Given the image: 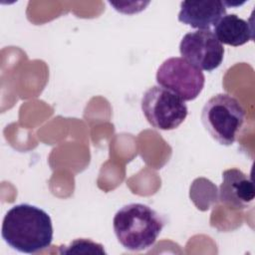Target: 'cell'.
Listing matches in <instances>:
<instances>
[{
	"instance_id": "obj_1",
	"label": "cell",
	"mask_w": 255,
	"mask_h": 255,
	"mask_svg": "<svg viewBox=\"0 0 255 255\" xmlns=\"http://www.w3.org/2000/svg\"><path fill=\"white\" fill-rule=\"evenodd\" d=\"M1 234L11 248L21 253L34 254L51 245L52 219L40 207L28 203L16 204L6 212Z\"/></svg>"
},
{
	"instance_id": "obj_2",
	"label": "cell",
	"mask_w": 255,
	"mask_h": 255,
	"mask_svg": "<svg viewBox=\"0 0 255 255\" xmlns=\"http://www.w3.org/2000/svg\"><path fill=\"white\" fill-rule=\"evenodd\" d=\"M164 226L161 215L142 203H129L117 211L113 227L119 242L129 251L150 248Z\"/></svg>"
},
{
	"instance_id": "obj_3",
	"label": "cell",
	"mask_w": 255,
	"mask_h": 255,
	"mask_svg": "<svg viewBox=\"0 0 255 255\" xmlns=\"http://www.w3.org/2000/svg\"><path fill=\"white\" fill-rule=\"evenodd\" d=\"M246 120L241 103L231 95L211 97L201 111V122L213 139L222 145H231L238 138Z\"/></svg>"
},
{
	"instance_id": "obj_4",
	"label": "cell",
	"mask_w": 255,
	"mask_h": 255,
	"mask_svg": "<svg viewBox=\"0 0 255 255\" xmlns=\"http://www.w3.org/2000/svg\"><path fill=\"white\" fill-rule=\"evenodd\" d=\"M141 111L146 121L161 130L178 128L188 114L185 102L160 86H152L144 92L141 98Z\"/></svg>"
},
{
	"instance_id": "obj_5",
	"label": "cell",
	"mask_w": 255,
	"mask_h": 255,
	"mask_svg": "<svg viewBox=\"0 0 255 255\" xmlns=\"http://www.w3.org/2000/svg\"><path fill=\"white\" fill-rule=\"evenodd\" d=\"M155 79L158 86L174 93L184 102L196 99L205 84L201 70L180 57L165 60L157 69Z\"/></svg>"
},
{
	"instance_id": "obj_6",
	"label": "cell",
	"mask_w": 255,
	"mask_h": 255,
	"mask_svg": "<svg viewBox=\"0 0 255 255\" xmlns=\"http://www.w3.org/2000/svg\"><path fill=\"white\" fill-rule=\"evenodd\" d=\"M179 52L184 60L206 72L218 68L224 57L223 45L210 30H197L185 34L180 41Z\"/></svg>"
},
{
	"instance_id": "obj_7",
	"label": "cell",
	"mask_w": 255,
	"mask_h": 255,
	"mask_svg": "<svg viewBox=\"0 0 255 255\" xmlns=\"http://www.w3.org/2000/svg\"><path fill=\"white\" fill-rule=\"evenodd\" d=\"M255 190L252 179L238 168L226 169L222 173L219 186V200L236 209L246 208L254 199Z\"/></svg>"
},
{
	"instance_id": "obj_8",
	"label": "cell",
	"mask_w": 255,
	"mask_h": 255,
	"mask_svg": "<svg viewBox=\"0 0 255 255\" xmlns=\"http://www.w3.org/2000/svg\"><path fill=\"white\" fill-rule=\"evenodd\" d=\"M226 15L223 1H183L180 3L178 21L199 30H209Z\"/></svg>"
},
{
	"instance_id": "obj_9",
	"label": "cell",
	"mask_w": 255,
	"mask_h": 255,
	"mask_svg": "<svg viewBox=\"0 0 255 255\" xmlns=\"http://www.w3.org/2000/svg\"><path fill=\"white\" fill-rule=\"evenodd\" d=\"M213 34L221 44L238 47L254 39V28L250 22L229 14L216 23Z\"/></svg>"
}]
</instances>
